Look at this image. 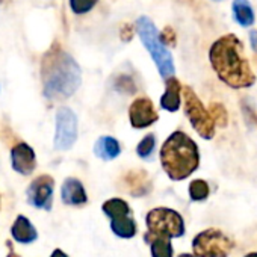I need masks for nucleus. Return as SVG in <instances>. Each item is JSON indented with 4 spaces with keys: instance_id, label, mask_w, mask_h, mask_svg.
<instances>
[{
    "instance_id": "obj_1",
    "label": "nucleus",
    "mask_w": 257,
    "mask_h": 257,
    "mask_svg": "<svg viewBox=\"0 0 257 257\" xmlns=\"http://www.w3.org/2000/svg\"><path fill=\"white\" fill-rule=\"evenodd\" d=\"M43 94L47 100H65L82 85V70L76 59L55 43L41 59Z\"/></svg>"
},
{
    "instance_id": "obj_2",
    "label": "nucleus",
    "mask_w": 257,
    "mask_h": 257,
    "mask_svg": "<svg viewBox=\"0 0 257 257\" xmlns=\"http://www.w3.org/2000/svg\"><path fill=\"white\" fill-rule=\"evenodd\" d=\"M209 59L218 79L227 86L245 89L255 83V74L245 58L243 44L234 34L218 38L210 46Z\"/></svg>"
},
{
    "instance_id": "obj_3",
    "label": "nucleus",
    "mask_w": 257,
    "mask_h": 257,
    "mask_svg": "<svg viewBox=\"0 0 257 257\" xmlns=\"http://www.w3.org/2000/svg\"><path fill=\"white\" fill-rule=\"evenodd\" d=\"M161 165L171 180H185L200 167L197 143L182 131L173 132L161 147Z\"/></svg>"
},
{
    "instance_id": "obj_4",
    "label": "nucleus",
    "mask_w": 257,
    "mask_h": 257,
    "mask_svg": "<svg viewBox=\"0 0 257 257\" xmlns=\"http://www.w3.org/2000/svg\"><path fill=\"white\" fill-rule=\"evenodd\" d=\"M135 28H137V32L140 35V40H141L143 46L147 49L152 59L155 61L161 77L168 79V77L174 76L176 67H174L173 55L168 50V47L161 41L159 31L155 26V23L152 22V19H149L146 16L140 17L137 20V23H135Z\"/></svg>"
},
{
    "instance_id": "obj_5",
    "label": "nucleus",
    "mask_w": 257,
    "mask_h": 257,
    "mask_svg": "<svg viewBox=\"0 0 257 257\" xmlns=\"http://www.w3.org/2000/svg\"><path fill=\"white\" fill-rule=\"evenodd\" d=\"M103 213L110 219V230L116 237L132 239L138 233V225L132 216V209L122 198H109L101 206Z\"/></svg>"
},
{
    "instance_id": "obj_6",
    "label": "nucleus",
    "mask_w": 257,
    "mask_h": 257,
    "mask_svg": "<svg viewBox=\"0 0 257 257\" xmlns=\"http://www.w3.org/2000/svg\"><path fill=\"white\" fill-rule=\"evenodd\" d=\"M149 234L162 236L168 239L182 237L185 234V221L177 210L170 207L152 209L146 216Z\"/></svg>"
},
{
    "instance_id": "obj_7",
    "label": "nucleus",
    "mask_w": 257,
    "mask_h": 257,
    "mask_svg": "<svg viewBox=\"0 0 257 257\" xmlns=\"http://www.w3.org/2000/svg\"><path fill=\"white\" fill-rule=\"evenodd\" d=\"M183 106L185 113L194 127V131L203 138V140H212L215 137V122L209 113V110L204 107L198 95L191 86H183Z\"/></svg>"
},
{
    "instance_id": "obj_8",
    "label": "nucleus",
    "mask_w": 257,
    "mask_h": 257,
    "mask_svg": "<svg viewBox=\"0 0 257 257\" xmlns=\"http://www.w3.org/2000/svg\"><path fill=\"white\" fill-rule=\"evenodd\" d=\"M233 246V240L218 228H207L192 240V249L197 257H228Z\"/></svg>"
},
{
    "instance_id": "obj_9",
    "label": "nucleus",
    "mask_w": 257,
    "mask_h": 257,
    "mask_svg": "<svg viewBox=\"0 0 257 257\" xmlns=\"http://www.w3.org/2000/svg\"><path fill=\"white\" fill-rule=\"evenodd\" d=\"M56 131H55V149L59 152L70 150L76 141L79 134V122L77 115L67 106H62L56 112Z\"/></svg>"
},
{
    "instance_id": "obj_10",
    "label": "nucleus",
    "mask_w": 257,
    "mask_h": 257,
    "mask_svg": "<svg viewBox=\"0 0 257 257\" xmlns=\"http://www.w3.org/2000/svg\"><path fill=\"white\" fill-rule=\"evenodd\" d=\"M53 191H55V179L49 174L38 176L29 185L26 191L28 203L40 210H52L53 206Z\"/></svg>"
},
{
    "instance_id": "obj_11",
    "label": "nucleus",
    "mask_w": 257,
    "mask_h": 257,
    "mask_svg": "<svg viewBox=\"0 0 257 257\" xmlns=\"http://www.w3.org/2000/svg\"><path fill=\"white\" fill-rule=\"evenodd\" d=\"M128 119L134 128H147L159 119V113L149 97L135 98L128 107Z\"/></svg>"
},
{
    "instance_id": "obj_12",
    "label": "nucleus",
    "mask_w": 257,
    "mask_h": 257,
    "mask_svg": "<svg viewBox=\"0 0 257 257\" xmlns=\"http://www.w3.org/2000/svg\"><path fill=\"white\" fill-rule=\"evenodd\" d=\"M11 167L22 176H31L37 168V155L26 143H19L11 149Z\"/></svg>"
},
{
    "instance_id": "obj_13",
    "label": "nucleus",
    "mask_w": 257,
    "mask_h": 257,
    "mask_svg": "<svg viewBox=\"0 0 257 257\" xmlns=\"http://www.w3.org/2000/svg\"><path fill=\"white\" fill-rule=\"evenodd\" d=\"M61 198L67 206H83L88 203V195L83 183L76 177H67L61 188Z\"/></svg>"
},
{
    "instance_id": "obj_14",
    "label": "nucleus",
    "mask_w": 257,
    "mask_h": 257,
    "mask_svg": "<svg viewBox=\"0 0 257 257\" xmlns=\"http://www.w3.org/2000/svg\"><path fill=\"white\" fill-rule=\"evenodd\" d=\"M182 83L174 76L165 79V92L161 97V107L168 112H177L182 104Z\"/></svg>"
},
{
    "instance_id": "obj_15",
    "label": "nucleus",
    "mask_w": 257,
    "mask_h": 257,
    "mask_svg": "<svg viewBox=\"0 0 257 257\" xmlns=\"http://www.w3.org/2000/svg\"><path fill=\"white\" fill-rule=\"evenodd\" d=\"M11 234H13V239L17 240L19 243H32L38 239V231L37 228L34 227V224L31 222L29 218L23 216V215H19L11 227Z\"/></svg>"
},
{
    "instance_id": "obj_16",
    "label": "nucleus",
    "mask_w": 257,
    "mask_h": 257,
    "mask_svg": "<svg viewBox=\"0 0 257 257\" xmlns=\"http://www.w3.org/2000/svg\"><path fill=\"white\" fill-rule=\"evenodd\" d=\"M124 183L127 186V191L134 197L146 195L150 191V182L149 176L144 170H132L124 176Z\"/></svg>"
},
{
    "instance_id": "obj_17",
    "label": "nucleus",
    "mask_w": 257,
    "mask_h": 257,
    "mask_svg": "<svg viewBox=\"0 0 257 257\" xmlns=\"http://www.w3.org/2000/svg\"><path fill=\"white\" fill-rule=\"evenodd\" d=\"M94 155L101 161H113L121 155V144L112 137H100L94 144Z\"/></svg>"
},
{
    "instance_id": "obj_18",
    "label": "nucleus",
    "mask_w": 257,
    "mask_h": 257,
    "mask_svg": "<svg viewBox=\"0 0 257 257\" xmlns=\"http://www.w3.org/2000/svg\"><path fill=\"white\" fill-rule=\"evenodd\" d=\"M144 240L150 245L152 257H173L174 255L171 239L162 237V236H153V234L146 233Z\"/></svg>"
},
{
    "instance_id": "obj_19",
    "label": "nucleus",
    "mask_w": 257,
    "mask_h": 257,
    "mask_svg": "<svg viewBox=\"0 0 257 257\" xmlns=\"http://www.w3.org/2000/svg\"><path fill=\"white\" fill-rule=\"evenodd\" d=\"M231 10H233V17H234V20H236L242 28L252 26V23H254V20H255V16H254V10H252V7L249 5L248 0H233Z\"/></svg>"
},
{
    "instance_id": "obj_20",
    "label": "nucleus",
    "mask_w": 257,
    "mask_h": 257,
    "mask_svg": "<svg viewBox=\"0 0 257 257\" xmlns=\"http://www.w3.org/2000/svg\"><path fill=\"white\" fill-rule=\"evenodd\" d=\"M209 194H210V188H209L206 180L197 179V180L191 182V185H189V197H191L192 201H204V200H207Z\"/></svg>"
},
{
    "instance_id": "obj_21",
    "label": "nucleus",
    "mask_w": 257,
    "mask_h": 257,
    "mask_svg": "<svg viewBox=\"0 0 257 257\" xmlns=\"http://www.w3.org/2000/svg\"><path fill=\"white\" fill-rule=\"evenodd\" d=\"M155 149H156V137H155L153 134H149V135H146V137L140 141V144H138V147H137V155H138L141 159L147 161V159H150V158L153 156Z\"/></svg>"
},
{
    "instance_id": "obj_22",
    "label": "nucleus",
    "mask_w": 257,
    "mask_h": 257,
    "mask_svg": "<svg viewBox=\"0 0 257 257\" xmlns=\"http://www.w3.org/2000/svg\"><path fill=\"white\" fill-rule=\"evenodd\" d=\"M209 113L215 122V125L219 127H225L228 122V115H227V109L224 104L221 103H210L209 104Z\"/></svg>"
},
{
    "instance_id": "obj_23",
    "label": "nucleus",
    "mask_w": 257,
    "mask_h": 257,
    "mask_svg": "<svg viewBox=\"0 0 257 257\" xmlns=\"http://www.w3.org/2000/svg\"><path fill=\"white\" fill-rule=\"evenodd\" d=\"M113 89L122 94H135L137 92V85L134 79L127 74H121L113 80Z\"/></svg>"
},
{
    "instance_id": "obj_24",
    "label": "nucleus",
    "mask_w": 257,
    "mask_h": 257,
    "mask_svg": "<svg viewBox=\"0 0 257 257\" xmlns=\"http://www.w3.org/2000/svg\"><path fill=\"white\" fill-rule=\"evenodd\" d=\"M68 2H70V10L73 11V14L83 16L95 8L98 0H68Z\"/></svg>"
},
{
    "instance_id": "obj_25",
    "label": "nucleus",
    "mask_w": 257,
    "mask_h": 257,
    "mask_svg": "<svg viewBox=\"0 0 257 257\" xmlns=\"http://www.w3.org/2000/svg\"><path fill=\"white\" fill-rule=\"evenodd\" d=\"M159 38L167 47H176V44H177V35H176V32H174V29L171 26H165L159 32Z\"/></svg>"
},
{
    "instance_id": "obj_26",
    "label": "nucleus",
    "mask_w": 257,
    "mask_h": 257,
    "mask_svg": "<svg viewBox=\"0 0 257 257\" xmlns=\"http://www.w3.org/2000/svg\"><path fill=\"white\" fill-rule=\"evenodd\" d=\"M134 38V26L131 25H124L121 29V40L122 41H131Z\"/></svg>"
},
{
    "instance_id": "obj_27",
    "label": "nucleus",
    "mask_w": 257,
    "mask_h": 257,
    "mask_svg": "<svg viewBox=\"0 0 257 257\" xmlns=\"http://www.w3.org/2000/svg\"><path fill=\"white\" fill-rule=\"evenodd\" d=\"M243 113H245V116H246V119H248L249 122L257 124V113L254 112V109H252V107L246 106L245 103H243Z\"/></svg>"
},
{
    "instance_id": "obj_28",
    "label": "nucleus",
    "mask_w": 257,
    "mask_h": 257,
    "mask_svg": "<svg viewBox=\"0 0 257 257\" xmlns=\"http://www.w3.org/2000/svg\"><path fill=\"white\" fill-rule=\"evenodd\" d=\"M249 43H251V49L257 53V31L249 32Z\"/></svg>"
},
{
    "instance_id": "obj_29",
    "label": "nucleus",
    "mask_w": 257,
    "mask_h": 257,
    "mask_svg": "<svg viewBox=\"0 0 257 257\" xmlns=\"http://www.w3.org/2000/svg\"><path fill=\"white\" fill-rule=\"evenodd\" d=\"M50 257H68L62 249H59V248H56V249H53V252L50 254Z\"/></svg>"
},
{
    "instance_id": "obj_30",
    "label": "nucleus",
    "mask_w": 257,
    "mask_h": 257,
    "mask_svg": "<svg viewBox=\"0 0 257 257\" xmlns=\"http://www.w3.org/2000/svg\"><path fill=\"white\" fill-rule=\"evenodd\" d=\"M7 257H20V255H19L14 249H10V252H8V255H7Z\"/></svg>"
},
{
    "instance_id": "obj_31",
    "label": "nucleus",
    "mask_w": 257,
    "mask_h": 257,
    "mask_svg": "<svg viewBox=\"0 0 257 257\" xmlns=\"http://www.w3.org/2000/svg\"><path fill=\"white\" fill-rule=\"evenodd\" d=\"M179 257H197L195 254H188V252H185V254H180Z\"/></svg>"
},
{
    "instance_id": "obj_32",
    "label": "nucleus",
    "mask_w": 257,
    "mask_h": 257,
    "mask_svg": "<svg viewBox=\"0 0 257 257\" xmlns=\"http://www.w3.org/2000/svg\"><path fill=\"white\" fill-rule=\"evenodd\" d=\"M243 257H257V252H248V254L243 255Z\"/></svg>"
},
{
    "instance_id": "obj_33",
    "label": "nucleus",
    "mask_w": 257,
    "mask_h": 257,
    "mask_svg": "<svg viewBox=\"0 0 257 257\" xmlns=\"http://www.w3.org/2000/svg\"><path fill=\"white\" fill-rule=\"evenodd\" d=\"M0 206H2V198H0Z\"/></svg>"
},
{
    "instance_id": "obj_34",
    "label": "nucleus",
    "mask_w": 257,
    "mask_h": 257,
    "mask_svg": "<svg viewBox=\"0 0 257 257\" xmlns=\"http://www.w3.org/2000/svg\"><path fill=\"white\" fill-rule=\"evenodd\" d=\"M213 2H221V0H213Z\"/></svg>"
},
{
    "instance_id": "obj_35",
    "label": "nucleus",
    "mask_w": 257,
    "mask_h": 257,
    "mask_svg": "<svg viewBox=\"0 0 257 257\" xmlns=\"http://www.w3.org/2000/svg\"><path fill=\"white\" fill-rule=\"evenodd\" d=\"M0 5H2V0H0Z\"/></svg>"
}]
</instances>
